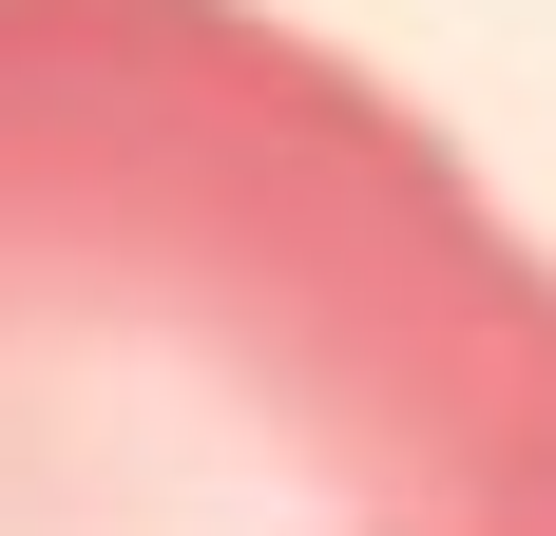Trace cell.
<instances>
[{
	"mask_svg": "<svg viewBox=\"0 0 556 536\" xmlns=\"http://www.w3.org/2000/svg\"><path fill=\"white\" fill-rule=\"evenodd\" d=\"M0 536H556V250L269 0H0Z\"/></svg>",
	"mask_w": 556,
	"mask_h": 536,
	"instance_id": "6da1fadb",
	"label": "cell"
}]
</instances>
